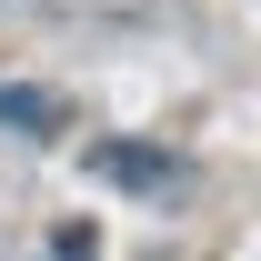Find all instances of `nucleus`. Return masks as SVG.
<instances>
[{
    "label": "nucleus",
    "instance_id": "obj_1",
    "mask_svg": "<svg viewBox=\"0 0 261 261\" xmlns=\"http://www.w3.org/2000/svg\"><path fill=\"white\" fill-rule=\"evenodd\" d=\"M91 171H100V181H121V191H181V181H191V171L171 161V151H151V141H100Z\"/></svg>",
    "mask_w": 261,
    "mask_h": 261
},
{
    "label": "nucleus",
    "instance_id": "obj_2",
    "mask_svg": "<svg viewBox=\"0 0 261 261\" xmlns=\"http://www.w3.org/2000/svg\"><path fill=\"white\" fill-rule=\"evenodd\" d=\"M0 121H20V130H61V100H50V91H0Z\"/></svg>",
    "mask_w": 261,
    "mask_h": 261
},
{
    "label": "nucleus",
    "instance_id": "obj_3",
    "mask_svg": "<svg viewBox=\"0 0 261 261\" xmlns=\"http://www.w3.org/2000/svg\"><path fill=\"white\" fill-rule=\"evenodd\" d=\"M50 261H91V231H61V251Z\"/></svg>",
    "mask_w": 261,
    "mask_h": 261
}]
</instances>
